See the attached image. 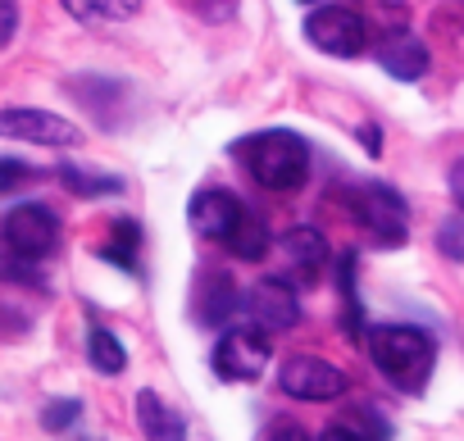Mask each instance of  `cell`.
I'll list each match as a JSON object with an SVG mask.
<instances>
[{
  "instance_id": "cell-16",
  "label": "cell",
  "mask_w": 464,
  "mask_h": 441,
  "mask_svg": "<svg viewBox=\"0 0 464 441\" xmlns=\"http://www.w3.org/2000/svg\"><path fill=\"white\" fill-rule=\"evenodd\" d=\"M78 24H123L141 14V0H60Z\"/></svg>"
},
{
  "instance_id": "cell-15",
  "label": "cell",
  "mask_w": 464,
  "mask_h": 441,
  "mask_svg": "<svg viewBox=\"0 0 464 441\" xmlns=\"http://www.w3.org/2000/svg\"><path fill=\"white\" fill-rule=\"evenodd\" d=\"M237 310V292L223 273H200V292H196V319L200 323H218Z\"/></svg>"
},
{
  "instance_id": "cell-5",
  "label": "cell",
  "mask_w": 464,
  "mask_h": 441,
  "mask_svg": "<svg viewBox=\"0 0 464 441\" xmlns=\"http://www.w3.org/2000/svg\"><path fill=\"white\" fill-rule=\"evenodd\" d=\"M305 37H310V46H319L333 60H355L369 46V24L351 5H319L305 19Z\"/></svg>"
},
{
  "instance_id": "cell-21",
  "label": "cell",
  "mask_w": 464,
  "mask_h": 441,
  "mask_svg": "<svg viewBox=\"0 0 464 441\" xmlns=\"http://www.w3.org/2000/svg\"><path fill=\"white\" fill-rule=\"evenodd\" d=\"M78 418H82V400H78V396L51 400V405L42 409V427H46V432H69Z\"/></svg>"
},
{
  "instance_id": "cell-9",
  "label": "cell",
  "mask_w": 464,
  "mask_h": 441,
  "mask_svg": "<svg viewBox=\"0 0 464 441\" xmlns=\"http://www.w3.org/2000/svg\"><path fill=\"white\" fill-rule=\"evenodd\" d=\"M0 137L33 146H78L82 132L51 110H0Z\"/></svg>"
},
{
  "instance_id": "cell-22",
  "label": "cell",
  "mask_w": 464,
  "mask_h": 441,
  "mask_svg": "<svg viewBox=\"0 0 464 441\" xmlns=\"http://www.w3.org/2000/svg\"><path fill=\"white\" fill-rule=\"evenodd\" d=\"M437 251H441L446 260H459V264H464V214L446 218V224L437 228Z\"/></svg>"
},
{
  "instance_id": "cell-11",
  "label": "cell",
  "mask_w": 464,
  "mask_h": 441,
  "mask_svg": "<svg viewBox=\"0 0 464 441\" xmlns=\"http://www.w3.org/2000/svg\"><path fill=\"white\" fill-rule=\"evenodd\" d=\"M283 255L301 278H319L328 269V237L319 228H292L283 237Z\"/></svg>"
},
{
  "instance_id": "cell-1",
  "label": "cell",
  "mask_w": 464,
  "mask_h": 441,
  "mask_svg": "<svg viewBox=\"0 0 464 441\" xmlns=\"http://www.w3.org/2000/svg\"><path fill=\"white\" fill-rule=\"evenodd\" d=\"M369 360L373 369L401 387V391H423L432 364H437V346L423 328H410V323H382L369 332Z\"/></svg>"
},
{
  "instance_id": "cell-24",
  "label": "cell",
  "mask_w": 464,
  "mask_h": 441,
  "mask_svg": "<svg viewBox=\"0 0 464 441\" xmlns=\"http://www.w3.org/2000/svg\"><path fill=\"white\" fill-rule=\"evenodd\" d=\"M355 255H342V296H346V328L360 332V301H355Z\"/></svg>"
},
{
  "instance_id": "cell-8",
  "label": "cell",
  "mask_w": 464,
  "mask_h": 441,
  "mask_svg": "<svg viewBox=\"0 0 464 441\" xmlns=\"http://www.w3.org/2000/svg\"><path fill=\"white\" fill-rule=\"evenodd\" d=\"M237 310H246L251 323H260L265 332H287L301 323V301L287 278H260L246 296H237Z\"/></svg>"
},
{
  "instance_id": "cell-29",
  "label": "cell",
  "mask_w": 464,
  "mask_h": 441,
  "mask_svg": "<svg viewBox=\"0 0 464 441\" xmlns=\"http://www.w3.org/2000/svg\"><path fill=\"white\" fill-rule=\"evenodd\" d=\"M305 5H314V0H305Z\"/></svg>"
},
{
  "instance_id": "cell-13",
  "label": "cell",
  "mask_w": 464,
  "mask_h": 441,
  "mask_svg": "<svg viewBox=\"0 0 464 441\" xmlns=\"http://www.w3.org/2000/svg\"><path fill=\"white\" fill-rule=\"evenodd\" d=\"M223 246L237 255V260H265V251H269V228H265V218L260 214H251L246 205H242V214H237V224H232V233L223 237Z\"/></svg>"
},
{
  "instance_id": "cell-6",
  "label": "cell",
  "mask_w": 464,
  "mask_h": 441,
  "mask_svg": "<svg viewBox=\"0 0 464 441\" xmlns=\"http://www.w3.org/2000/svg\"><path fill=\"white\" fill-rule=\"evenodd\" d=\"M355 218L364 224V233L378 242V246H405V233H410V214H405V200L382 187V182H360L355 187Z\"/></svg>"
},
{
  "instance_id": "cell-17",
  "label": "cell",
  "mask_w": 464,
  "mask_h": 441,
  "mask_svg": "<svg viewBox=\"0 0 464 441\" xmlns=\"http://www.w3.org/2000/svg\"><path fill=\"white\" fill-rule=\"evenodd\" d=\"M137 246H141V224H137V218H119L110 242L101 246V260L119 264L123 273H137Z\"/></svg>"
},
{
  "instance_id": "cell-3",
  "label": "cell",
  "mask_w": 464,
  "mask_h": 441,
  "mask_svg": "<svg viewBox=\"0 0 464 441\" xmlns=\"http://www.w3.org/2000/svg\"><path fill=\"white\" fill-rule=\"evenodd\" d=\"M60 237H64V228H60L55 209H46V205H19V209L5 214V224H0V242H5V251L24 264L55 255Z\"/></svg>"
},
{
  "instance_id": "cell-7",
  "label": "cell",
  "mask_w": 464,
  "mask_h": 441,
  "mask_svg": "<svg viewBox=\"0 0 464 441\" xmlns=\"http://www.w3.org/2000/svg\"><path fill=\"white\" fill-rule=\"evenodd\" d=\"M278 387L292 396V400H305V405H319V400H337L351 391V378L319 360V355H292L283 369H278Z\"/></svg>"
},
{
  "instance_id": "cell-28",
  "label": "cell",
  "mask_w": 464,
  "mask_h": 441,
  "mask_svg": "<svg viewBox=\"0 0 464 441\" xmlns=\"http://www.w3.org/2000/svg\"><path fill=\"white\" fill-rule=\"evenodd\" d=\"M360 137H364V146H369V155H378V150H382V137L373 132V123H364V128H360Z\"/></svg>"
},
{
  "instance_id": "cell-20",
  "label": "cell",
  "mask_w": 464,
  "mask_h": 441,
  "mask_svg": "<svg viewBox=\"0 0 464 441\" xmlns=\"http://www.w3.org/2000/svg\"><path fill=\"white\" fill-rule=\"evenodd\" d=\"M324 436H392V423H382V414L378 409H351V414H342L337 423H328L324 427Z\"/></svg>"
},
{
  "instance_id": "cell-10",
  "label": "cell",
  "mask_w": 464,
  "mask_h": 441,
  "mask_svg": "<svg viewBox=\"0 0 464 441\" xmlns=\"http://www.w3.org/2000/svg\"><path fill=\"white\" fill-rule=\"evenodd\" d=\"M242 214V200L232 196L227 187H200L187 205V224L196 237H209V242H223L232 233V224H237Z\"/></svg>"
},
{
  "instance_id": "cell-25",
  "label": "cell",
  "mask_w": 464,
  "mask_h": 441,
  "mask_svg": "<svg viewBox=\"0 0 464 441\" xmlns=\"http://www.w3.org/2000/svg\"><path fill=\"white\" fill-rule=\"evenodd\" d=\"M191 10L205 24H227L232 14H237V0H191Z\"/></svg>"
},
{
  "instance_id": "cell-2",
  "label": "cell",
  "mask_w": 464,
  "mask_h": 441,
  "mask_svg": "<svg viewBox=\"0 0 464 441\" xmlns=\"http://www.w3.org/2000/svg\"><path fill=\"white\" fill-rule=\"evenodd\" d=\"M237 155L246 159V173L265 191H296L310 177V141L287 128H269L237 141Z\"/></svg>"
},
{
  "instance_id": "cell-26",
  "label": "cell",
  "mask_w": 464,
  "mask_h": 441,
  "mask_svg": "<svg viewBox=\"0 0 464 441\" xmlns=\"http://www.w3.org/2000/svg\"><path fill=\"white\" fill-rule=\"evenodd\" d=\"M14 28H19V5L14 0H0V46H10Z\"/></svg>"
},
{
  "instance_id": "cell-27",
  "label": "cell",
  "mask_w": 464,
  "mask_h": 441,
  "mask_svg": "<svg viewBox=\"0 0 464 441\" xmlns=\"http://www.w3.org/2000/svg\"><path fill=\"white\" fill-rule=\"evenodd\" d=\"M446 182H450V196H455V205L464 209V159H455V164H450V177H446Z\"/></svg>"
},
{
  "instance_id": "cell-4",
  "label": "cell",
  "mask_w": 464,
  "mask_h": 441,
  "mask_svg": "<svg viewBox=\"0 0 464 441\" xmlns=\"http://www.w3.org/2000/svg\"><path fill=\"white\" fill-rule=\"evenodd\" d=\"M269 332L260 323H237V328H227L214 346V373L223 382H256L265 369H269Z\"/></svg>"
},
{
  "instance_id": "cell-14",
  "label": "cell",
  "mask_w": 464,
  "mask_h": 441,
  "mask_svg": "<svg viewBox=\"0 0 464 441\" xmlns=\"http://www.w3.org/2000/svg\"><path fill=\"white\" fill-rule=\"evenodd\" d=\"M137 423H141V432H146V436H160V441H173V436H182V432H187L182 414H178V409H169L155 391H141V396H137Z\"/></svg>"
},
{
  "instance_id": "cell-19",
  "label": "cell",
  "mask_w": 464,
  "mask_h": 441,
  "mask_svg": "<svg viewBox=\"0 0 464 441\" xmlns=\"http://www.w3.org/2000/svg\"><path fill=\"white\" fill-rule=\"evenodd\" d=\"M60 182H64L73 196H82V200H92V196H119V191H123V177L87 173L82 164H60Z\"/></svg>"
},
{
  "instance_id": "cell-18",
  "label": "cell",
  "mask_w": 464,
  "mask_h": 441,
  "mask_svg": "<svg viewBox=\"0 0 464 441\" xmlns=\"http://www.w3.org/2000/svg\"><path fill=\"white\" fill-rule=\"evenodd\" d=\"M87 360H92V369L105 373V378H114V373L128 369V350L119 346V337H114L110 328H92V332H87Z\"/></svg>"
},
{
  "instance_id": "cell-23",
  "label": "cell",
  "mask_w": 464,
  "mask_h": 441,
  "mask_svg": "<svg viewBox=\"0 0 464 441\" xmlns=\"http://www.w3.org/2000/svg\"><path fill=\"white\" fill-rule=\"evenodd\" d=\"M37 173H33V164H24V159H0V196H14L19 187H28Z\"/></svg>"
},
{
  "instance_id": "cell-12",
  "label": "cell",
  "mask_w": 464,
  "mask_h": 441,
  "mask_svg": "<svg viewBox=\"0 0 464 441\" xmlns=\"http://www.w3.org/2000/svg\"><path fill=\"white\" fill-rule=\"evenodd\" d=\"M378 64L396 78V82H419L428 73V46L414 42V37H396V42H382L378 51Z\"/></svg>"
}]
</instances>
